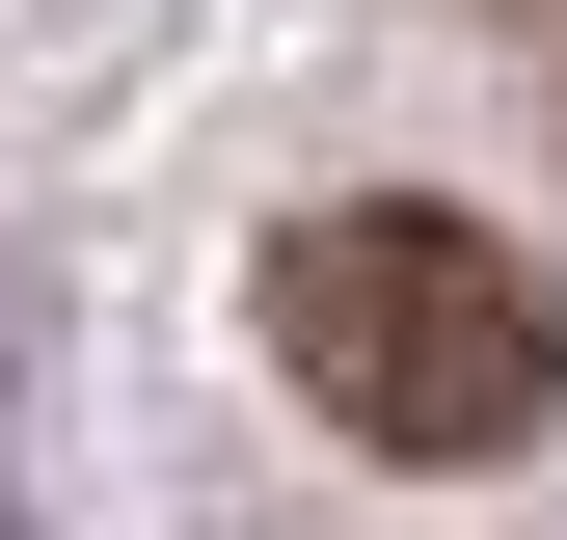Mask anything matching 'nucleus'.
<instances>
[{
    "label": "nucleus",
    "mask_w": 567,
    "mask_h": 540,
    "mask_svg": "<svg viewBox=\"0 0 567 540\" xmlns=\"http://www.w3.org/2000/svg\"><path fill=\"white\" fill-rule=\"evenodd\" d=\"M270 378H298L351 459H540L567 298H540L486 217H433V189H351V217L270 243Z\"/></svg>",
    "instance_id": "f257e3e1"
},
{
    "label": "nucleus",
    "mask_w": 567,
    "mask_h": 540,
    "mask_svg": "<svg viewBox=\"0 0 567 540\" xmlns=\"http://www.w3.org/2000/svg\"><path fill=\"white\" fill-rule=\"evenodd\" d=\"M0 540H28V459H0Z\"/></svg>",
    "instance_id": "f03ea898"
}]
</instances>
